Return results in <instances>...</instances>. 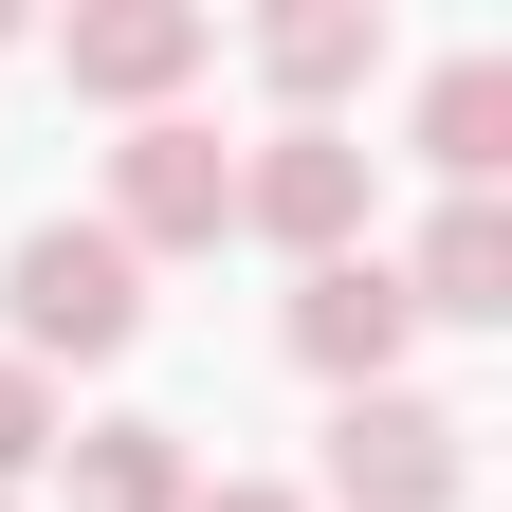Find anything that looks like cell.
<instances>
[{
	"instance_id": "1",
	"label": "cell",
	"mask_w": 512,
	"mask_h": 512,
	"mask_svg": "<svg viewBox=\"0 0 512 512\" xmlns=\"http://www.w3.org/2000/svg\"><path fill=\"white\" fill-rule=\"evenodd\" d=\"M0 330H19V366H110L128 330H147V256H128L110 220H37L19 256H0Z\"/></svg>"
},
{
	"instance_id": "2",
	"label": "cell",
	"mask_w": 512,
	"mask_h": 512,
	"mask_svg": "<svg viewBox=\"0 0 512 512\" xmlns=\"http://www.w3.org/2000/svg\"><path fill=\"white\" fill-rule=\"evenodd\" d=\"M110 238L128 256H220L238 238V147H220L202 110H147L110 147Z\"/></svg>"
},
{
	"instance_id": "3",
	"label": "cell",
	"mask_w": 512,
	"mask_h": 512,
	"mask_svg": "<svg viewBox=\"0 0 512 512\" xmlns=\"http://www.w3.org/2000/svg\"><path fill=\"white\" fill-rule=\"evenodd\" d=\"M330 494L348 512H458L476 494V421L421 403V384H366V403H330Z\"/></svg>"
},
{
	"instance_id": "4",
	"label": "cell",
	"mask_w": 512,
	"mask_h": 512,
	"mask_svg": "<svg viewBox=\"0 0 512 512\" xmlns=\"http://www.w3.org/2000/svg\"><path fill=\"white\" fill-rule=\"evenodd\" d=\"M238 238H275L293 275L366 256V128H256L238 147Z\"/></svg>"
},
{
	"instance_id": "5",
	"label": "cell",
	"mask_w": 512,
	"mask_h": 512,
	"mask_svg": "<svg viewBox=\"0 0 512 512\" xmlns=\"http://www.w3.org/2000/svg\"><path fill=\"white\" fill-rule=\"evenodd\" d=\"M202 55H220V19H202V0H74V19H55V74H74L92 110H128V128H147L183 74H202Z\"/></svg>"
},
{
	"instance_id": "6",
	"label": "cell",
	"mask_w": 512,
	"mask_h": 512,
	"mask_svg": "<svg viewBox=\"0 0 512 512\" xmlns=\"http://www.w3.org/2000/svg\"><path fill=\"white\" fill-rule=\"evenodd\" d=\"M403 275H384V256H311L293 275V366L330 384V403H366V384H403Z\"/></svg>"
},
{
	"instance_id": "7",
	"label": "cell",
	"mask_w": 512,
	"mask_h": 512,
	"mask_svg": "<svg viewBox=\"0 0 512 512\" xmlns=\"http://www.w3.org/2000/svg\"><path fill=\"white\" fill-rule=\"evenodd\" d=\"M403 275V311H439V330H512V202H439L421 256H384Z\"/></svg>"
},
{
	"instance_id": "8",
	"label": "cell",
	"mask_w": 512,
	"mask_h": 512,
	"mask_svg": "<svg viewBox=\"0 0 512 512\" xmlns=\"http://www.w3.org/2000/svg\"><path fill=\"white\" fill-rule=\"evenodd\" d=\"M256 74L293 92V128H330V92L384 74V0H293V19H256Z\"/></svg>"
},
{
	"instance_id": "9",
	"label": "cell",
	"mask_w": 512,
	"mask_h": 512,
	"mask_svg": "<svg viewBox=\"0 0 512 512\" xmlns=\"http://www.w3.org/2000/svg\"><path fill=\"white\" fill-rule=\"evenodd\" d=\"M55 494L74 512H183L202 476H183V421H74L55 439Z\"/></svg>"
},
{
	"instance_id": "10",
	"label": "cell",
	"mask_w": 512,
	"mask_h": 512,
	"mask_svg": "<svg viewBox=\"0 0 512 512\" xmlns=\"http://www.w3.org/2000/svg\"><path fill=\"white\" fill-rule=\"evenodd\" d=\"M421 165L458 183V202H494V165H512V55H439V92H421Z\"/></svg>"
},
{
	"instance_id": "11",
	"label": "cell",
	"mask_w": 512,
	"mask_h": 512,
	"mask_svg": "<svg viewBox=\"0 0 512 512\" xmlns=\"http://www.w3.org/2000/svg\"><path fill=\"white\" fill-rule=\"evenodd\" d=\"M55 439H74V421H55V384H37L19 348H0V494H19V476L55 458Z\"/></svg>"
},
{
	"instance_id": "12",
	"label": "cell",
	"mask_w": 512,
	"mask_h": 512,
	"mask_svg": "<svg viewBox=\"0 0 512 512\" xmlns=\"http://www.w3.org/2000/svg\"><path fill=\"white\" fill-rule=\"evenodd\" d=\"M183 512H293V494L275 476H220V494H183Z\"/></svg>"
},
{
	"instance_id": "13",
	"label": "cell",
	"mask_w": 512,
	"mask_h": 512,
	"mask_svg": "<svg viewBox=\"0 0 512 512\" xmlns=\"http://www.w3.org/2000/svg\"><path fill=\"white\" fill-rule=\"evenodd\" d=\"M0 37H19V0H0Z\"/></svg>"
},
{
	"instance_id": "14",
	"label": "cell",
	"mask_w": 512,
	"mask_h": 512,
	"mask_svg": "<svg viewBox=\"0 0 512 512\" xmlns=\"http://www.w3.org/2000/svg\"><path fill=\"white\" fill-rule=\"evenodd\" d=\"M0 512H19V494H0Z\"/></svg>"
}]
</instances>
